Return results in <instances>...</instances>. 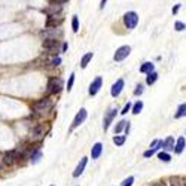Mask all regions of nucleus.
<instances>
[{"mask_svg":"<svg viewBox=\"0 0 186 186\" xmlns=\"http://www.w3.org/2000/svg\"><path fill=\"white\" fill-rule=\"evenodd\" d=\"M155 152H156L155 149H149V150H146V152L143 153V156H145V158H150L152 155H155Z\"/></svg>","mask_w":186,"mask_h":186,"instance_id":"473e14b6","label":"nucleus"},{"mask_svg":"<svg viewBox=\"0 0 186 186\" xmlns=\"http://www.w3.org/2000/svg\"><path fill=\"white\" fill-rule=\"evenodd\" d=\"M73 83H74V73H72V74H70V78H69V82H67V91H69V93L72 91Z\"/></svg>","mask_w":186,"mask_h":186,"instance_id":"cd10ccee","label":"nucleus"},{"mask_svg":"<svg viewBox=\"0 0 186 186\" xmlns=\"http://www.w3.org/2000/svg\"><path fill=\"white\" fill-rule=\"evenodd\" d=\"M153 72V63H145V64H141L140 66V73H150Z\"/></svg>","mask_w":186,"mask_h":186,"instance_id":"6ab92c4d","label":"nucleus"},{"mask_svg":"<svg viewBox=\"0 0 186 186\" xmlns=\"http://www.w3.org/2000/svg\"><path fill=\"white\" fill-rule=\"evenodd\" d=\"M67 48H69V45H67V43H63V46H61V52H66Z\"/></svg>","mask_w":186,"mask_h":186,"instance_id":"4c0bfd02","label":"nucleus"},{"mask_svg":"<svg viewBox=\"0 0 186 186\" xmlns=\"http://www.w3.org/2000/svg\"><path fill=\"white\" fill-rule=\"evenodd\" d=\"M30 140H33V141H37L40 140L43 136H45V128L42 125H34L31 130H30Z\"/></svg>","mask_w":186,"mask_h":186,"instance_id":"0eeeda50","label":"nucleus"},{"mask_svg":"<svg viewBox=\"0 0 186 186\" xmlns=\"http://www.w3.org/2000/svg\"><path fill=\"white\" fill-rule=\"evenodd\" d=\"M87 116H88L87 109H83V107H82L79 112L76 113V116H74L73 124H72V126H70V130H76V128H78L80 124H83V121L87 119Z\"/></svg>","mask_w":186,"mask_h":186,"instance_id":"423d86ee","label":"nucleus"},{"mask_svg":"<svg viewBox=\"0 0 186 186\" xmlns=\"http://www.w3.org/2000/svg\"><path fill=\"white\" fill-rule=\"evenodd\" d=\"M185 146H186V141H185V137H179L177 141H176V145H174L173 150L176 153H182L185 150Z\"/></svg>","mask_w":186,"mask_h":186,"instance_id":"2eb2a0df","label":"nucleus"},{"mask_svg":"<svg viewBox=\"0 0 186 186\" xmlns=\"http://www.w3.org/2000/svg\"><path fill=\"white\" fill-rule=\"evenodd\" d=\"M61 11V5H51V6L45 9V12L48 15H57V12H60Z\"/></svg>","mask_w":186,"mask_h":186,"instance_id":"412c9836","label":"nucleus"},{"mask_svg":"<svg viewBox=\"0 0 186 186\" xmlns=\"http://www.w3.org/2000/svg\"><path fill=\"white\" fill-rule=\"evenodd\" d=\"M93 57H94V52L85 54V55L82 57V60H80V67H82V69H85V67L89 64V61L93 60Z\"/></svg>","mask_w":186,"mask_h":186,"instance_id":"dca6fc26","label":"nucleus"},{"mask_svg":"<svg viewBox=\"0 0 186 186\" xmlns=\"http://www.w3.org/2000/svg\"><path fill=\"white\" fill-rule=\"evenodd\" d=\"M42 46L48 52H58V39H45L42 42Z\"/></svg>","mask_w":186,"mask_h":186,"instance_id":"6e6552de","label":"nucleus"},{"mask_svg":"<svg viewBox=\"0 0 186 186\" xmlns=\"http://www.w3.org/2000/svg\"><path fill=\"white\" fill-rule=\"evenodd\" d=\"M124 24H125V27L126 28H130V30L136 28L137 24H139V15L134 12V11L126 12L125 15H124Z\"/></svg>","mask_w":186,"mask_h":186,"instance_id":"7ed1b4c3","label":"nucleus"},{"mask_svg":"<svg viewBox=\"0 0 186 186\" xmlns=\"http://www.w3.org/2000/svg\"><path fill=\"white\" fill-rule=\"evenodd\" d=\"M116 112H118V110L113 107V109H110V110L106 113V116H104V124H103L104 131H106V130H109V126H110V124H112V121L115 119V116H116Z\"/></svg>","mask_w":186,"mask_h":186,"instance_id":"9b49d317","label":"nucleus"},{"mask_svg":"<svg viewBox=\"0 0 186 186\" xmlns=\"http://www.w3.org/2000/svg\"><path fill=\"white\" fill-rule=\"evenodd\" d=\"M61 22H63V17L57 18V15H49L46 21V27L48 28H57V26H60Z\"/></svg>","mask_w":186,"mask_h":186,"instance_id":"f8f14e48","label":"nucleus"},{"mask_svg":"<svg viewBox=\"0 0 186 186\" xmlns=\"http://www.w3.org/2000/svg\"><path fill=\"white\" fill-rule=\"evenodd\" d=\"M49 186H55V185H49Z\"/></svg>","mask_w":186,"mask_h":186,"instance_id":"79ce46f5","label":"nucleus"},{"mask_svg":"<svg viewBox=\"0 0 186 186\" xmlns=\"http://www.w3.org/2000/svg\"><path fill=\"white\" fill-rule=\"evenodd\" d=\"M101 152H103V145L98 141V143H95L93 146V149H91V158H93V160H98Z\"/></svg>","mask_w":186,"mask_h":186,"instance_id":"4468645a","label":"nucleus"},{"mask_svg":"<svg viewBox=\"0 0 186 186\" xmlns=\"http://www.w3.org/2000/svg\"><path fill=\"white\" fill-rule=\"evenodd\" d=\"M158 158H160L162 162H170V161H171V156H170L167 152H160L158 153Z\"/></svg>","mask_w":186,"mask_h":186,"instance_id":"a878e982","label":"nucleus"},{"mask_svg":"<svg viewBox=\"0 0 186 186\" xmlns=\"http://www.w3.org/2000/svg\"><path fill=\"white\" fill-rule=\"evenodd\" d=\"M17 155H18V150H7V152L3 153V158H2V162L3 165L11 167L17 162Z\"/></svg>","mask_w":186,"mask_h":186,"instance_id":"39448f33","label":"nucleus"},{"mask_svg":"<svg viewBox=\"0 0 186 186\" xmlns=\"http://www.w3.org/2000/svg\"><path fill=\"white\" fill-rule=\"evenodd\" d=\"M124 85H125L124 79H118V80H116V82L113 83L112 91H110L112 97H119V94L122 93V89H124Z\"/></svg>","mask_w":186,"mask_h":186,"instance_id":"9d476101","label":"nucleus"},{"mask_svg":"<svg viewBox=\"0 0 186 186\" xmlns=\"http://www.w3.org/2000/svg\"><path fill=\"white\" fill-rule=\"evenodd\" d=\"M179 9H180V5H176V6L173 7V13H174V15H176V13L179 12Z\"/></svg>","mask_w":186,"mask_h":186,"instance_id":"e433bc0d","label":"nucleus"},{"mask_svg":"<svg viewBox=\"0 0 186 186\" xmlns=\"http://www.w3.org/2000/svg\"><path fill=\"white\" fill-rule=\"evenodd\" d=\"M141 94H143V87H141V85H137L136 91H134V95H141Z\"/></svg>","mask_w":186,"mask_h":186,"instance_id":"72a5a7b5","label":"nucleus"},{"mask_svg":"<svg viewBox=\"0 0 186 186\" xmlns=\"http://www.w3.org/2000/svg\"><path fill=\"white\" fill-rule=\"evenodd\" d=\"M183 116H186V104H180L177 107V112L174 113V118L179 119V118H183Z\"/></svg>","mask_w":186,"mask_h":186,"instance_id":"aec40b11","label":"nucleus"},{"mask_svg":"<svg viewBox=\"0 0 186 186\" xmlns=\"http://www.w3.org/2000/svg\"><path fill=\"white\" fill-rule=\"evenodd\" d=\"M51 107H52V100L49 98V97H43V98L34 101L31 109H33L34 112L42 113V112H48V110H51Z\"/></svg>","mask_w":186,"mask_h":186,"instance_id":"f257e3e1","label":"nucleus"},{"mask_svg":"<svg viewBox=\"0 0 186 186\" xmlns=\"http://www.w3.org/2000/svg\"><path fill=\"white\" fill-rule=\"evenodd\" d=\"M125 140H126L125 136H115V137H113V143H115L116 146H122V145L125 143Z\"/></svg>","mask_w":186,"mask_h":186,"instance_id":"b1692460","label":"nucleus"},{"mask_svg":"<svg viewBox=\"0 0 186 186\" xmlns=\"http://www.w3.org/2000/svg\"><path fill=\"white\" fill-rule=\"evenodd\" d=\"M40 158H42V152H40L39 149H33V152H31V155H30L31 162H33V164H37V162L40 161Z\"/></svg>","mask_w":186,"mask_h":186,"instance_id":"a211bd4d","label":"nucleus"},{"mask_svg":"<svg viewBox=\"0 0 186 186\" xmlns=\"http://www.w3.org/2000/svg\"><path fill=\"white\" fill-rule=\"evenodd\" d=\"M130 52H131V48L130 46H121L116 49V52H115V55H113V60L116 61V63H119V61H124L130 55Z\"/></svg>","mask_w":186,"mask_h":186,"instance_id":"20e7f679","label":"nucleus"},{"mask_svg":"<svg viewBox=\"0 0 186 186\" xmlns=\"http://www.w3.org/2000/svg\"><path fill=\"white\" fill-rule=\"evenodd\" d=\"M131 106H133V104H131V103H130V101H128V103H126L125 106H124V109H122V115H126V113L130 112V110H131Z\"/></svg>","mask_w":186,"mask_h":186,"instance_id":"2f4dec72","label":"nucleus"},{"mask_svg":"<svg viewBox=\"0 0 186 186\" xmlns=\"http://www.w3.org/2000/svg\"><path fill=\"white\" fill-rule=\"evenodd\" d=\"M141 109H143V101H137L134 106H131V110H133L134 115H139L141 112Z\"/></svg>","mask_w":186,"mask_h":186,"instance_id":"393cba45","label":"nucleus"},{"mask_svg":"<svg viewBox=\"0 0 186 186\" xmlns=\"http://www.w3.org/2000/svg\"><path fill=\"white\" fill-rule=\"evenodd\" d=\"M63 2H66V0H49L51 5H61Z\"/></svg>","mask_w":186,"mask_h":186,"instance_id":"c9c22d12","label":"nucleus"},{"mask_svg":"<svg viewBox=\"0 0 186 186\" xmlns=\"http://www.w3.org/2000/svg\"><path fill=\"white\" fill-rule=\"evenodd\" d=\"M101 85H103V78H101V76H97V78L93 80V83L89 85V91H88L89 95H95V94L100 91Z\"/></svg>","mask_w":186,"mask_h":186,"instance_id":"1a4fd4ad","label":"nucleus"},{"mask_svg":"<svg viewBox=\"0 0 186 186\" xmlns=\"http://www.w3.org/2000/svg\"><path fill=\"white\" fill-rule=\"evenodd\" d=\"M125 125H126V121H119V122L115 125V134L122 133V130H125Z\"/></svg>","mask_w":186,"mask_h":186,"instance_id":"5701e85b","label":"nucleus"},{"mask_svg":"<svg viewBox=\"0 0 186 186\" xmlns=\"http://www.w3.org/2000/svg\"><path fill=\"white\" fill-rule=\"evenodd\" d=\"M133 183H134V177L133 176H130L128 179H125L124 182H122V185L121 186H133Z\"/></svg>","mask_w":186,"mask_h":186,"instance_id":"7c9ffc66","label":"nucleus"},{"mask_svg":"<svg viewBox=\"0 0 186 186\" xmlns=\"http://www.w3.org/2000/svg\"><path fill=\"white\" fill-rule=\"evenodd\" d=\"M63 88V79H57V78H51L48 80V87H46V94L52 95V94H58Z\"/></svg>","mask_w":186,"mask_h":186,"instance_id":"f03ea898","label":"nucleus"},{"mask_svg":"<svg viewBox=\"0 0 186 186\" xmlns=\"http://www.w3.org/2000/svg\"><path fill=\"white\" fill-rule=\"evenodd\" d=\"M156 79H158V73L153 70V72H150V73H147L146 83H147V85H152V83H155V82H156Z\"/></svg>","mask_w":186,"mask_h":186,"instance_id":"4be33fe9","label":"nucleus"},{"mask_svg":"<svg viewBox=\"0 0 186 186\" xmlns=\"http://www.w3.org/2000/svg\"><path fill=\"white\" fill-rule=\"evenodd\" d=\"M72 27H73V31H79V20H78V15H74L73 20H72Z\"/></svg>","mask_w":186,"mask_h":186,"instance_id":"bb28decb","label":"nucleus"},{"mask_svg":"<svg viewBox=\"0 0 186 186\" xmlns=\"http://www.w3.org/2000/svg\"><path fill=\"white\" fill-rule=\"evenodd\" d=\"M174 147V139L173 137H167L164 141H162V149L164 150H171Z\"/></svg>","mask_w":186,"mask_h":186,"instance_id":"f3484780","label":"nucleus"},{"mask_svg":"<svg viewBox=\"0 0 186 186\" xmlns=\"http://www.w3.org/2000/svg\"><path fill=\"white\" fill-rule=\"evenodd\" d=\"M51 64H52L54 67H55V66H60V64H61V58H60V57H57V58H54V60H52V63H51Z\"/></svg>","mask_w":186,"mask_h":186,"instance_id":"f704fd0d","label":"nucleus"},{"mask_svg":"<svg viewBox=\"0 0 186 186\" xmlns=\"http://www.w3.org/2000/svg\"><path fill=\"white\" fill-rule=\"evenodd\" d=\"M106 3H107V0H101V3H100V9H104Z\"/></svg>","mask_w":186,"mask_h":186,"instance_id":"58836bf2","label":"nucleus"},{"mask_svg":"<svg viewBox=\"0 0 186 186\" xmlns=\"http://www.w3.org/2000/svg\"><path fill=\"white\" fill-rule=\"evenodd\" d=\"M87 162H88V158H82V160H80V162L78 164V167H76V170L73 171L74 179H78L80 174L83 173V170H85V167H87Z\"/></svg>","mask_w":186,"mask_h":186,"instance_id":"ddd939ff","label":"nucleus"},{"mask_svg":"<svg viewBox=\"0 0 186 186\" xmlns=\"http://www.w3.org/2000/svg\"><path fill=\"white\" fill-rule=\"evenodd\" d=\"M174 28L177 30V31H183L186 28L185 26V22H182V21H176V24H174Z\"/></svg>","mask_w":186,"mask_h":186,"instance_id":"c85d7f7f","label":"nucleus"},{"mask_svg":"<svg viewBox=\"0 0 186 186\" xmlns=\"http://www.w3.org/2000/svg\"><path fill=\"white\" fill-rule=\"evenodd\" d=\"M170 186H182V179H177V177L170 179Z\"/></svg>","mask_w":186,"mask_h":186,"instance_id":"c756f323","label":"nucleus"},{"mask_svg":"<svg viewBox=\"0 0 186 186\" xmlns=\"http://www.w3.org/2000/svg\"><path fill=\"white\" fill-rule=\"evenodd\" d=\"M182 186H186V179H185V180H182Z\"/></svg>","mask_w":186,"mask_h":186,"instance_id":"a19ab883","label":"nucleus"},{"mask_svg":"<svg viewBox=\"0 0 186 186\" xmlns=\"http://www.w3.org/2000/svg\"><path fill=\"white\" fill-rule=\"evenodd\" d=\"M153 186H165V185H164V183H155Z\"/></svg>","mask_w":186,"mask_h":186,"instance_id":"ea45409f","label":"nucleus"}]
</instances>
